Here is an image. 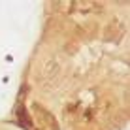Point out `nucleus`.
<instances>
[{
  "instance_id": "nucleus-1",
  "label": "nucleus",
  "mask_w": 130,
  "mask_h": 130,
  "mask_svg": "<svg viewBox=\"0 0 130 130\" xmlns=\"http://www.w3.org/2000/svg\"><path fill=\"white\" fill-rule=\"evenodd\" d=\"M32 111H34V117H36V123L42 130H60L59 128V123H57L55 115L51 111H47L43 106L40 104H34L32 106Z\"/></svg>"
},
{
  "instance_id": "nucleus-2",
  "label": "nucleus",
  "mask_w": 130,
  "mask_h": 130,
  "mask_svg": "<svg viewBox=\"0 0 130 130\" xmlns=\"http://www.w3.org/2000/svg\"><path fill=\"white\" fill-rule=\"evenodd\" d=\"M57 72H59V62H57L55 59H51V60H47V62H45V66H43V70H42V77H43V79L53 77Z\"/></svg>"
},
{
  "instance_id": "nucleus-3",
  "label": "nucleus",
  "mask_w": 130,
  "mask_h": 130,
  "mask_svg": "<svg viewBox=\"0 0 130 130\" xmlns=\"http://www.w3.org/2000/svg\"><path fill=\"white\" fill-rule=\"evenodd\" d=\"M109 34H115L113 40H119L121 36H123V26H121L119 21H113L111 25H107V28H106V40L109 38Z\"/></svg>"
}]
</instances>
